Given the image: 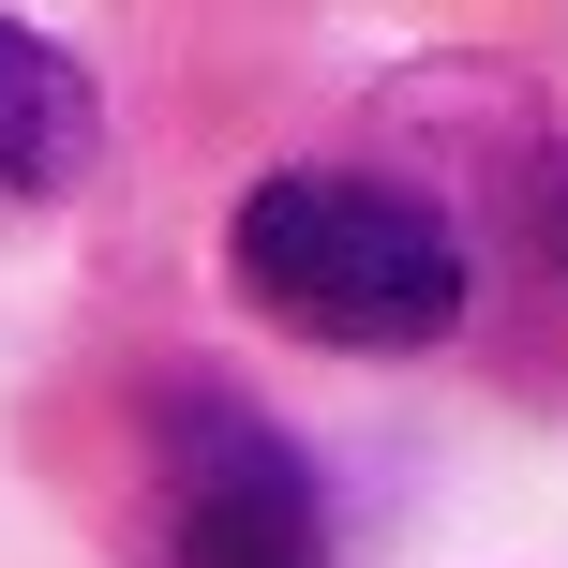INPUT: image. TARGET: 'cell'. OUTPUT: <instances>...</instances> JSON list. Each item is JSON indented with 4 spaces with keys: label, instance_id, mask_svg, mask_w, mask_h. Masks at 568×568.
Returning <instances> with one entry per match:
<instances>
[{
    "label": "cell",
    "instance_id": "3957f363",
    "mask_svg": "<svg viewBox=\"0 0 568 568\" xmlns=\"http://www.w3.org/2000/svg\"><path fill=\"white\" fill-rule=\"evenodd\" d=\"M75 165H90V90H75V60H60L45 30L0 16V195H60Z\"/></svg>",
    "mask_w": 568,
    "mask_h": 568
},
{
    "label": "cell",
    "instance_id": "6da1fadb",
    "mask_svg": "<svg viewBox=\"0 0 568 568\" xmlns=\"http://www.w3.org/2000/svg\"><path fill=\"white\" fill-rule=\"evenodd\" d=\"M225 255H240V284H255L270 329L344 344V359H419V344L464 329V240L434 225L419 195L344 180V165L255 180L240 225H225Z\"/></svg>",
    "mask_w": 568,
    "mask_h": 568
},
{
    "label": "cell",
    "instance_id": "277c9868",
    "mask_svg": "<svg viewBox=\"0 0 568 568\" xmlns=\"http://www.w3.org/2000/svg\"><path fill=\"white\" fill-rule=\"evenodd\" d=\"M539 240H554V270H568V180H554V195H539Z\"/></svg>",
    "mask_w": 568,
    "mask_h": 568
},
{
    "label": "cell",
    "instance_id": "7a4b0ae2",
    "mask_svg": "<svg viewBox=\"0 0 568 568\" xmlns=\"http://www.w3.org/2000/svg\"><path fill=\"white\" fill-rule=\"evenodd\" d=\"M165 568H329L314 464L240 404H195V434H165Z\"/></svg>",
    "mask_w": 568,
    "mask_h": 568
}]
</instances>
